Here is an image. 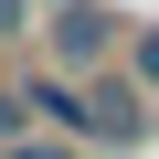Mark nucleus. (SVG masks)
I'll return each mask as SVG.
<instances>
[{
  "instance_id": "nucleus-1",
  "label": "nucleus",
  "mask_w": 159,
  "mask_h": 159,
  "mask_svg": "<svg viewBox=\"0 0 159 159\" xmlns=\"http://www.w3.org/2000/svg\"><path fill=\"white\" fill-rule=\"evenodd\" d=\"M43 43H53V74H106L117 11H106V0H53V11H43Z\"/></svg>"
},
{
  "instance_id": "nucleus-6",
  "label": "nucleus",
  "mask_w": 159,
  "mask_h": 159,
  "mask_svg": "<svg viewBox=\"0 0 159 159\" xmlns=\"http://www.w3.org/2000/svg\"><path fill=\"white\" fill-rule=\"evenodd\" d=\"M43 11H53V0H43Z\"/></svg>"
},
{
  "instance_id": "nucleus-5",
  "label": "nucleus",
  "mask_w": 159,
  "mask_h": 159,
  "mask_svg": "<svg viewBox=\"0 0 159 159\" xmlns=\"http://www.w3.org/2000/svg\"><path fill=\"white\" fill-rule=\"evenodd\" d=\"M138 85L159 96V32H138Z\"/></svg>"
},
{
  "instance_id": "nucleus-3",
  "label": "nucleus",
  "mask_w": 159,
  "mask_h": 159,
  "mask_svg": "<svg viewBox=\"0 0 159 159\" xmlns=\"http://www.w3.org/2000/svg\"><path fill=\"white\" fill-rule=\"evenodd\" d=\"M21 117H32V106H21V74H0V148L21 138Z\"/></svg>"
},
{
  "instance_id": "nucleus-4",
  "label": "nucleus",
  "mask_w": 159,
  "mask_h": 159,
  "mask_svg": "<svg viewBox=\"0 0 159 159\" xmlns=\"http://www.w3.org/2000/svg\"><path fill=\"white\" fill-rule=\"evenodd\" d=\"M21 32H43V0H0V43H21Z\"/></svg>"
},
{
  "instance_id": "nucleus-2",
  "label": "nucleus",
  "mask_w": 159,
  "mask_h": 159,
  "mask_svg": "<svg viewBox=\"0 0 159 159\" xmlns=\"http://www.w3.org/2000/svg\"><path fill=\"white\" fill-rule=\"evenodd\" d=\"M0 159H85V138H64V127H21Z\"/></svg>"
}]
</instances>
